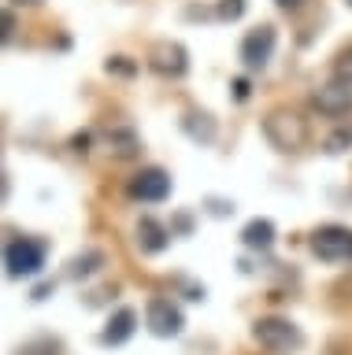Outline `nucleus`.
<instances>
[{
	"mask_svg": "<svg viewBox=\"0 0 352 355\" xmlns=\"http://www.w3.org/2000/svg\"><path fill=\"white\" fill-rule=\"evenodd\" d=\"M4 200H8V182L0 178V204H4Z\"/></svg>",
	"mask_w": 352,
	"mask_h": 355,
	"instance_id": "25",
	"label": "nucleus"
},
{
	"mask_svg": "<svg viewBox=\"0 0 352 355\" xmlns=\"http://www.w3.org/2000/svg\"><path fill=\"white\" fill-rule=\"evenodd\" d=\"M15 355H63V344L56 337H34V340L19 344Z\"/></svg>",
	"mask_w": 352,
	"mask_h": 355,
	"instance_id": "15",
	"label": "nucleus"
},
{
	"mask_svg": "<svg viewBox=\"0 0 352 355\" xmlns=\"http://www.w3.org/2000/svg\"><path fill=\"white\" fill-rule=\"evenodd\" d=\"M4 266L8 277H34L45 266V244L34 237H19L4 248Z\"/></svg>",
	"mask_w": 352,
	"mask_h": 355,
	"instance_id": "3",
	"label": "nucleus"
},
{
	"mask_svg": "<svg viewBox=\"0 0 352 355\" xmlns=\"http://www.w3.org/2000/svg\"><path fill=\"white\" fill-rule=\"evenodd\" d=\"M182 130L190 133V137H193L196 144H212V141H215V133H219L215 119L208 115V111H185V119H182Z\"/></svg>",
	"mask_w": 352,
	"mask_h": 355,
	"instance_id": "12",
	"label": "nucleus"
},
{
	"mask_svg": "<svg viewBox=\"0 0 352 355\" xmlns=\"http://www.w3.org/2000/svg\"><path fill=\"white\" fill-rule=\"evenodd\" d=\"M149 67L163 78H182L190 71V52H185L178 41H156L149 52Z\"/></svg>",
	"mask_w": 352,
	"mask_h": 355,
	"instance_id": "9",
	"label": "nucleus"
},
{
	"mask_svg": "<svg viewBox=\"0 0 352 355\" xmlns=\"http://www.w3.org/2000/svg\"><path fill=\"white\" fill-rule=\"evenodd\" d=\"M249 93H252L249 78H234V96H237V100H249Z\"/></svg>",
	"mask_w": 352,
	"mask_h": 355,
	"instance_id": "22",
	"label": "nucleus"
},
{
	"mask_svg": "<svg viewBox=\"0 0 352 355\" xmlns=\"http://www.w3.org/2000/svg\"><path fill=\"white\" fill-rule=\"evenodd\" d=\"M71 144H74V152H90V148H85V144H90V133H78Z\"/></svg>",
	"mask_w": 352,
	"mask_h": 355,
	"instance_id": "23",
	"label": "nucleus"
},
{
	"mask_svg": "<svg viewBox=\"0 0 352 355\" xmlns=\"http://www.w3.org/2000/svg\"><path fill=\"white\" fill-rule=\"evenodd\" d=\"M137 148H141V141H137V133L130 130V126L108 130V152H112L115 159H134Z\"/></svg>",
	"mask_w": 352,
	"mask_h": 355,
	"instance_id": "14",
	"label": "nucleus"
},
{
	"mask_svg": "<svg viewBox=\"0 0 352 355\" xmlns=\"http://www.w3.org/2000/svg\"><path fill=\"white\" fill-rule=\"evenodd\" d=\"M274 4H278L282 11H296V8H301V4H304V0H274Z\"/></svg>",
	"mask_w": 352,
	"mask_h": 355,
	"instance_id": "24",
	"label": "nucleus"
},
{
	"mask_svg": "<svg viewBox=\"0 0 352 355\" xmlns=\"http://www.w3.org/2000/svg\"><path fill=\"white\" fill-rule=\"evenodd\" d=\"M274 44H278V33H274V26L249 30L245 41H241V63H245L249 71H263V67L271 63V55H274Z\"/></svg>",
	"mask_w": 352,
	"mask_h": 355,
	"instance_id": "7",
	"label": "nucleus"
},
{
	"mask_svg": "<svg viewBox=\"0 0 352 355\" xmlns=\"http://www.w3.org/2000/svg\"><path fill=\"white\" fill-rule=\"evenodd\" d=\"M252 337H256L260 348H267L274 355H290L304 344V333L293 326L290 318H256V326H252Z\"/></svg>",
	"mask_w": 352,
	"mask_h": 355,
	"instance_id": "2",
	"label": "nucleus"
},
{
	"mask_svg": "<svg viewBox=\"0 0 352 355\" xmlns=\"http://www.w3.org/2000/svg\"><path fill=\"white\" fill-rule=\"evenodd\" d=\"M15 4H19V8H37L41 0H15Z\"/></svg>",
	"mask_w": 352,
	"mask_h": 355,
	"instance_id": "26",
	"label": "nucleus"
},
{
	"mask_svg": "<svg viewBox=\"0 0 352 355\" xmlns=\"http://www.w3.org/2000/svg\"><path fill=\"white\" fill-rule=\"evenodd\" d=\"M104 71L108 74H119V78H130V74H137V67L126 60V55H112V60L104 63Z\"/></svg>",
	"mask_w": 352,
	"mask_h": 355,
	"instance_id": "18",
	"label": "nucleus"
},
{
	"mask_svg": "<svg viewBox=\"0 0 352 355\" xmlns=\"http://www.w3.org/2000/svg\"><path fill=\"white\" fill-rule=\"evenodd\" d=\"M263 137L271 141V148L278 152H301L308 144V122L290 107H274L267 119H263Z\"/></svg>",
	"mask_w": 352,
	"mask_h": 355,
	"instance_id": "1",
	"label": "nucleus"
},
{
	"mask_svg": "<svg viewBox=\"0 0 352 355\" xmlns=\"http://www.w3.org/2000/svg\"><path fill=\"white\" fill-rule=\"evenodd\" d=\"M101 263H104V255L90 248L85 255H78V259H71V270H67V274H71V277H90L93 270H101Z\"/></svg>",
	"mask_w": 352,
	"mask_h": 355,
	"instance_id": "16",
	"label": "nucleus"
},
{
	"mask_svg": "<svg viewBox=\"0 0 352 355\" xmlns=\"http://www.w3.org/2000/svg\"><path fill=\"white\" fill-rule=\"evenodd\" d=\"M137 329V311L134 307H119L112 318H108V326L101 333V344H108V348H115V344H126L130 337H134Z\"/></svg>",
	"mask_w": 352,
	"mask_h": 355,
	"instance_id": "10",
	"label": "nucleus"
},
{
	"mask_svg": "<svg viewBox=\"0 0 352 355\" xmlns=\"http://www.w3.org/2000/svg\"><path fill=\"white\" fill-rule=\"evenodd\" d=\"M145 326L156 333V337H178L185 329V315L174 300L156 296V300H149V307H145Z\"/></svg>",
	"mask_w": 352,
	"mask_h": 355,
	"instance_id": "5",
	"label": "nucleus"
},
{
	"mask_svg": "<svg viewBox=\"0 0 352 355\" xmlns=\"http://www.w3.org/2000/svg\"><path fill=\"white\" fill-rule=\"evenodd\" d=\"M312 252L323 263H352V230L349 226H319L312 233Z\"/></svg>",
	"mask_w": 352,
	"mask_h": 355,
	"instance_id": "4",
	"label": "nucleus"
},
{
	"mask_svg": "<svg viewBox=\"0 0 352 355\" xmlns=\"http://www.w3.org/2000/svg\"><path fill=\"white\" fill-rule=\"evenodd\" d=\"M245 8H249V0H219L215 15L223 19V22H234V19L245 15Z\"/></svg>",
	"mask_w": 352,
	"mask_h": 355,
	"instance_id": "17",
	"label": "nucleus"
},
{
	"mask_svg": "<svg viewBox=\"0 0 352 355\" xmlns=\"http://www.w3.org/2000/svg\"><path fill=\"white\" fill-rule=\"evenodd\" d=\"M167 241H171V233L163 230V226H160V222L152 218V215H145V218L137 222V248L145 252V255H156V252H163V248H167Z\"/></svg>",
	"mask_w": 352,
	"mask_h": 355,
	"instance_id": "11",
	"label": "nucleus"
},
{
	"mask_svg": "<svg viewBox=\"0 0 352 355\" xmlns=\"http://www.w3.org/2000/svg\"><path fill=\"white\" fill-rule=\"evenodd\" d=\"M334 74L341 78V82H352V44H349V49L337 55V63H334Z\"/></svg>",
	"mask_w": 352,
	"mask_h": 355,
	"instance_id": "20",
	"label": "nucleus"
},
{
	"mask_svg": "<svg viewBox=\"0 0 352 355\" xmlns=\"http://www.w3.org/2000/svg\"><path fill=\"white\" fill-rule=\"evenodd\" d=\"M241 244L252 252H267L274 244V222L271 218H252L245 230H241Z\"/></svg>",
	"mask_w": 352,
	"mask_h": 355,
	"instance_id": "13",
	"label": "nucleus"
},
{
	"mask_svg": "<svg viewBox=\"0 0 352 355\" xmlns=\"http://www.w3.org/2000/svg\"><path fill=\"white\" fill-rule=\"evenodd\" d=\"M130 200H141V204H160V200L171 196V178L160 166H141V171L130 178L126 185Z\"/></svg>",
	"mask_w": 352,
	"mask_h": 355,
	"instance_id": "6",
	"label": "nucleus"
},
{
	"mask_svg": "<svg viewBox=\"0 0 352 355\" xmlns=\"http://www.w3.org/2000/svg\"><path fill=\"white\" fill-rule=\"evenodd\" d=\"M352 144V130H337L334 137H326V152H345Z\"/></svg>",
	"mask_w": 352,
	"mask_h": 355,
	"instance_id": "21",
	"label": "nucleus"
},
{
	"mask_svg": "<svg viewBox=\"0 0 352 355\" xmlns=\"http://www.w3.org/2000/svg\"><path fill=\"white\" fill-rule=\"evenodd\" d=\"M345 4H349V8H352V0H345Z\"/></svg>",
	"mask_w": 352,
	"mask_h": 355,
	"instance_id": "27",
	"label": "nucleus"
},
{
	"mask_svg": "<svg viewBox=\"0 0 352 355\" xmlns=\"http://www.w3.org/2000/svg\"><path fill=\"white\" fill-rule=\"evenodd\" d=\"M15 11H8V8H0V44H8L15 37Z\"/></svg>",
	"mask_w": 352,
	"mask_h": 355,
	"instance_id": "19",
	"label": "nucleus"
},
{
	"mask_svg": "<svg viewBox=\"0 0 352 355\" xmlns=\"http://www.w3.org/2000/svg\"><path fill=\"white\" fill-rule=\"evenodd\" d=\"M312 104L319 115H330V119H341L352 111V82H341V78H334V82L319 85L312 93Z\"/></svg>",
	"mask_w": 352,
	"mask_h": 355,
	"instance_id": "8",
	"label": "nucleus"
}]
</instances>
